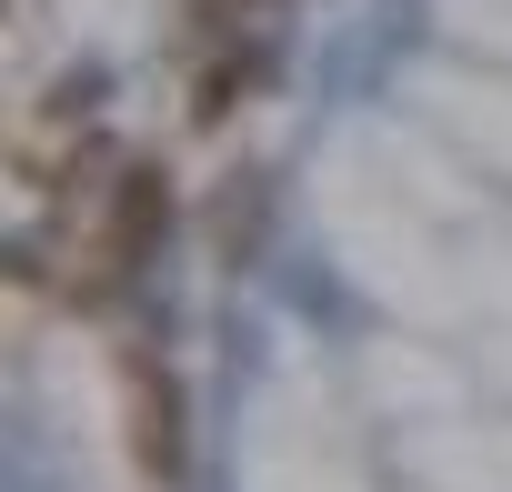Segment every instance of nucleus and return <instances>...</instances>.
Returning a JSON list of instances; mask_svg holds the SVG:
<instances>
[{
  "label": "nucleus",
  "mask_w": 512,
  "mask_h": 492,
  "mask_svg": "<svg viewBox=\"0 0 512 492\" xmlns=\"http://www.w3.org/2000/svg\"><path fill=\"white\" fill-rule=\"evenodd\" d=\"M161 241H171V181H161V161H121L111 171V201H101V272H91L81 302H101L131 272H151Z\"/></svg>",
  "instance_id": "f257e3e1"
},
{
  "label": "nucleus",
  "mask_w": 512,
  "mask_h": 492,
  "mask_svg": "<svg viewBox=\"0 0 512 492\" xmlns=\"http://www.w3.org/2000/svg\"><path fill=\"white\" fill-rule=\"evenodd\" d=\"M121 432H131V462L151 492L181 482V382L161 352H121Z\"/></svg>",
  "instance_id": "f03ea898"
},
{
  "label": "nucleus",
  "mask_w": 512,
  "mask_h": 492,
  "mask_svg": "<svg viewBox=\"0 0 512 492\" xmlns=\"http://www.w3.org/2000/svg\"><path fill=\"white\" fill-rule=\"evenodd\" d=\"M262 71H272V51H262V41L211 51V61H201V81H191V121H201V131H221V121H231L251 91H262Z\"/></svg>",
  "instance_id": "7ed1b4c3"
},
{
  "label": "nucleus",
  "mask_w": 512,
  "mask_h": 492,
  "mask_svg": "<svg viewBox=\"0 0 512 492\" xmlns=\"http://www.w3.org/2000/svg\"><path fill=\"white\" fill-rule=\"evenodd\" d=\"M262 201H272L262 171H231V181L211 191V252H221V262H251V252H262Z\"/></svg>",
  "instance_id": "20e7f679"
},
{
  "label": "nucleus",
  "mask_w": 512,
  "mask_h": 492,
  "mask_svg": "<svg viewBox=\"0 0 512 492\" xmlns=\"http://www.w3.org/2000/svg\"><path fill=\"white\" fill-rule=\"evenodd\" d=\"M251 11H262V0H201V21H221V31H231V21H251Z\"/></svg>",
  "instance_id": "39448f33"
}]
</instances>
